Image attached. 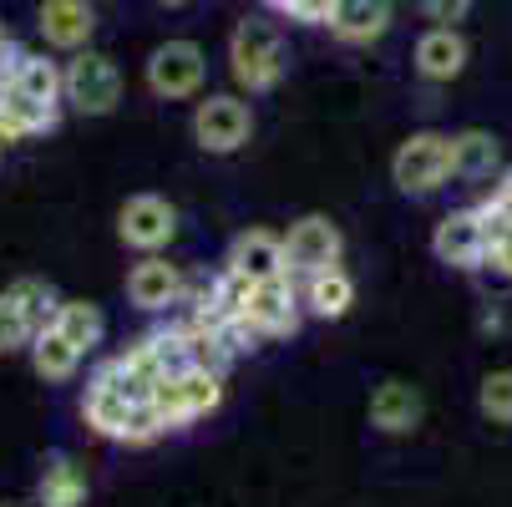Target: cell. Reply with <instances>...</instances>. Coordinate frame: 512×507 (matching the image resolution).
Instances as JSON below:
<instances>
[{
    "mask_svg": "<svg viewBox=\"0 0 512 507\" xmlns=\"http://www.w3.org/2000/svg\"><path fill=\"white\" fill-rule=\"evenodd\" d=\"M229 71L234 82L259 97V92H274L279 77H284V41H279V26L264 21V16H244L229 36Z\"/></svg>",
    "mask_w": 512,
    "mask_h": 507,
    "instance_id": "cell-1",
    "label": "cell"
},
{
    "mask_svg": "<svg viewBox=\"0 0 512 507\" xmlns=\"http://www.w3.org/2000/svg\"><path fill=\"white\" fill-rule=\"evenodd\" d=\"M183 295H188V279H183V269L168 264L163 254H142V259L132 264V274H127V300H132L137 310H148V315L173 310Z\"/></svg>",
    "mask_w": 512,
    "mask_h": 507,
    "instance_id": "cell-10",
    "label": "cell"
},
{
    "mask_svg": "<svg viewBox=\"0 0 512 507\" xmlns=\"http://www.w3.org/2000/svg\"><path fill=\"white\" fill-rule=\"evenodd\" d=\"M203 77H208V56H203V46L188 41V36L163 41V46L148 56V87H153V97H163V102L198 97Z\"/></svg>",
    "mask_w": 512,
    "mask_h": 507,
    "instance_id": "cell-5",
    "label": "cell"
},
{
    "mask_svg": "<svg viewBox=\"0 0 512 507\" xmlns=\"http://www.w3.org/2000/svg\"><path fill=\"white\" fill-rule=\"evenodd\" d=\"M452 168H457V178H467V183L492 178V173L502 168V142H497L492 132H482V127L457 132V137H452Z\"/></svg>",
    "mask_w": 512,
    "mask_h": 507,
    "instance_id": "cell-19",
    "label": "cell"
},
{
    "mask_svg": "<svg viewBox=\"0 0 512 507\" xmlns=\"http://www.w3.org/2000/svg\"><path fill=\"white\" fill-rule=\"evenodd\" d=\"M11 92H21V97H31V102H41V107H61V102H66V97H61V66L46 61L41 51H21L16 77H11Z\"/></svg>",
    "mask_w": 512,
    "mask_h": 507,
    "instance_id": "cell-21",
    "label": "cell"
},
{
    "mask_svg": "<svg viewBox=\"0 0 512 507\" xmlns=\"http://www.w3.org/2000/svg\"><path fill=\"white\" fill-rule=\"evenodd\" d=\"M340 249H345V239H340V229L325 219V213H305V219L289 224V234H284V264H289V274H300V279L340 264Z\"/></svg>",
    "mask_w": 512,
    "mask_h": 507,
    "instance_id": "cell-8",
    "label": "cell"
},
{
    "mask_svg": "<svg viewBox=\"0 0 512 507\" xmlns=\"http://www.w3.org/2000/svg\"><path fill=\"white\" fill-rule=\"evenodd\" d=\"M330 31L345 46H371L391 31V0H335Z\"/></svg>",
    "mask_w": 512,
    "mask_h": 507,
    "instance_id": "cell-17",
    "label": "cell"
},
{
    "mask_svg": "<svg viewBox=\"0 0 512 507\" xmlns=\"http://www.w3.org/2000/svg\"><path fill=\"white\" fill-rule=\"evenodd\" d=\"M254 137V112H249V102L244 97H203L198 107H193V142L203 153H213V158H229V153H239L244 142Z\"/></svg>",
    "mask_w": 512,
    "mask_h": 507,
    "instance_id": "cell-4",
    "label": "cell"
},
{
    "mask_svg": "<svg viewBox=\"0 0 512 507\" xmlns=\"http://www.w3.org/2000/svg\"><path fill=\"white\" fill-rule=\"evenodd\" d=\"M477 406H482L487 421L512 426V371H487L482 386H477Z\"/></svg>",
    "mask_w": 512,
    "mask_h": 507,
    "instance_id": "cell-25",
    "label": "cell"
},
{
    "mask_svg": "<svg viewBox=\"0 0 512 507\" xmlns=\"http://www.w3.org/2000/svg\"><path fill=\"white\" fill-rule=\"evenodd\" d=\"M426 416V401L411 381H381L376 396H371V421L386 431V437H406V431H416Z\"/></svg>",
    "mask_w": 512,
    "mask_h": 507,
    "instance_id": "cell-16",
    "label": "cell"
},
{
    "mask_svg": "<svg viewBox=\"0 0 512 507\" xmlns=\"http://www.w3.org/2000/svg\"><path fill=\"white\" fill-rule=\"evenodd\" d=\"M218 401H224V376H213V371H178L153 391V411L163 416L168 431L218 411Z\"/></svg>",
    "mask_w": 512,
    "mask_h": 507,
    "instance_id": "cell-6",
    "label": "cell"
},
{
    "mask_svg": "<svg viewBox=\"0 0 512 507\" xmlns=\"http://www.w3.org/2000/svg\"><path fill=\"white\" fill-rule=\"evenodd\" d=\"M391 178L411 198L442 193L457 178V168H452V132H411L396 148V158H391Z\"/></svg>",
    "mask_w": 512,
    "mask_h": 507,
    "instance_id": "cell-2",
    "label": "cell"
},
{
    "mask_svg": "<svg viewBox=\"0 0 512 507\" xmlns=\"http://www.w3.org/2000/svg\"><path fill=\"white\" fill-rule=\"evenodd\" d=\"M51 330H56V335H66V340L77 345L82 355H92V350L102 345L107 320H102V310H97V305H87V300H61V305H56Z\"/></svg>",
    "mask_w": 512,
    "mask_h": 507,
    "instance_id": "cell-23",
    "label": "cell"
},
{
    "mask_svg": "<svg viewBox=\"0 0 512 507\" xmlns=\"http://www.w3.org/2000/svg\"><path fill=\"white\" fill-rule=\"evenodd\" d=\"M416 71L426 82H457L467 71V36L457 26H431L416 41Z\"/></svg>",
    "mask_w": 512,
    "mask_h": 507,
    "instance_id": "cell-13",
    "label": "cell"
},
{
    "mask_svg": "<svg viewBox=\"0 0 512 507\" xmlns=\"http://www.w3.org/2000/svg\"><path fill=\"white\" fill-rule=\"evenodd\" d=\"M269 6L300 26H330V16H335V0H269Z\"/></svg>",
    "mask_w": 512,
    "mask_h": 507,
    "instance_id": "cell-27",
    "label": "cell"
},
{
    "mask_svg": "<svg viewBox=\"0 0 512 507\" xmlns=\"http://www.w3.org/2000/svg\"><path fill=\"white\" fill-rule=\"evenodd\" d=\"M6 295H11V305L26 315V325H31L36 335H41V330L56 320V305H61V300H56V289H51L46 279H36V274H21V279H11V284H6Z\"/></svg>",
    "mask_w": 512,
    "mask_h": 507,
    "instance_id": "cell-24",
    "label": "cell"
},
{
    "mask_svg": "<svg viewBox=\"0 0 512 507\" xmlns=\"http://www.w3.org/2000/svg\"><path fill=\"white\" fill-rule=\"evenodd\" d=\"M467 6H472V0H421L426 21H436V26H457V21H467Z\"/></svg>",
    "mask_w": 512,
    "mask_h": 507,
    "instance_id": "cell-28",
    "label": "cell"
},
{
    "mask_svg": "<svg viewBox=\"0 0 512 507\" xmlns=\"http://www.w3.org/2000/svg\"><path fill=\"white\" fill-rule=\"evenodd\" d=\"M300 300H305L310 315L340 320V315H350V305H355V279H350L340 264H330V269H320V274H305Z\"/></svg>",
    "mask_w": 512,
    "mask_h": 507,
    "instance_id": "cell-18",
    "label": "cell"
},
{
    "mask_svg": "<svg viewBox=\"0 0 512 507\" xmlns=\"http://www.w3.org/2000/svg\"><path fill=\"white\" fill-rule=\"evenodd\" d=\"M61 97L71 112H82V117H107L117 112L122 102V71L107 51H77L66 66H61Z\"/></svg>",
    "mask_w": 512,
    "mask_h": 507,
    "instance_id": "cell-3",
    "label": "cell"
},
{
    "mask_svg": "<svg viewBox=\"0 0 512 507\" xmlns=\"http://www.w3.org/2000/svg\"><path fill=\"white\" fill-rule=\"evenodd\" d=\"M117 234L127 249H142V254H158L173 244L178 234V208L158 193H132L117 213Z\"/></svg>",
    "mask_w": 512,
    "mask_h": 507,
    "instance_id": "cell-7",
    "label": "cell"
},
{
    "mask_svg": "<svg viewBox=\"0 0 512 507\" xmlns=\"http://www.w3.org/2000/svg\"><path fill=\"white\" fill-rule=\"evenodd\" d=\"M158 6H183V0H158Z\"/></svg>",
    "mask_w": 512,
    "mask_h": 507,
    "instance_id": "cell-29",
    "label": "cell"
},
{
    "mask_svg": "<svg viewBox=\"0 0 512 507\" xmlns=\"http://www.w3.org/2000/svg\"><path fill=\"white\" fill-rule=\"evenodd\" d=\"M229 269H239V274L254 279V284H264V279H284V274H289V264H284V239L269 234V229H249V234H239L234 249H229Z\"/></svg>",
    "mask_w": 512,
    "mask_h": 507,
    "instance_id": "cell-15",
    "label": "cell"
},
{
    "mask_svg": "<svg viewBox=\"0 0 512 507\" xmlns=\"http://www.w3.org/2000/svg\"><path fill=\"white\" fill-rule=\"evenodd\" d=\"M41 507H82L87 502V467L77 457H51L41 482H36Z\"/></svg>",
    "mask_w": 512,
    "mask_h": 507,
    "instance_id": "cell-20",
    "label": "cell"
},
{
    "mask_svg": "<svg viewBox=\"0 0 512 507\" xmlns=\"http://www.w3.org/2000/svg\"><path fill=\"white\" fill-rule=\"evenodd\" d=\"M36 26H41L46 46L77 56V51H87V41L97 31V11H92V0H41Z\"/></svg>",
    "mask_w": 512,
    "mask_h": 507,
    "instance_id": "cell-12",
    "label": "cell"
},
{
    "mask_svg": "<svg viewBox=\"0 0 512 507\" xmlns=\"http://www.w3.org/2000/svg\"><path fill=\"white\" fill-rule=\"evenodd\" d=\"M137 406H142V401L122 396L102 371L92 376V386H87V396H82V416H87V426L97 431V437H107V442H122V437H127V421H132Z\"/></svg>",
    "mask_w": 512,
    "mask_h": 507,
    "instance_id": "cell-14",
    "label": "cell"
},
{
    "mask_svg": "<svg viewBox=\"0 0 512 507\" xmlns=\"http://www.w3.org/2000/svg\"><path fill=\"white\" fill-rule=\"evenodd\" d=\"M36 330L26 325V315L11 305V295L0 289V355H11V350H31Z\"/></svg>",
    "mask_w": 512,
    "mask_h": 507,
    "instance_id": "cell-26",
    "label": "cell"
},
{
    "mask_svg": "<svg viewBox=\"0 0 512 507\" xmlns=\"http://www.w3.org/2000/svg\"><path fill=\"white\" fill-rule=\"evenodd\" d=\"M502 188H507V193H512V178H507V183H502Z\"/></svg>",
    "mask_w": 512,
    "mask_h": 507,
    "instance_id": "cell-30",
    "label": "cell"
},
{
    "mask_svg": "<svg viewBox=\"0 0 512 507\" xmlns=\"http://www.w3.org/2000/svg\"><path fill=\"white\" fill-rule=\"evenodd\" d=\"M300 315H305V300H300V289H295V274L254 284V295H249V305H244V325H249L259 340L289 335V330L300 325Z\"/></svg>",
    "mask_w": 512,
    "mask_h": 507,
    "instance_id": "cell-9",
    "label": "cell"
},
{
    "mask_svg": "<svg viewBox=\"0 0 512 507\" xmlns=\"http://www.w3.org/2000/svg\"><path fill=\"white\" fill-rule=\"evenodd\" d=\"M31 366H36L41 381H71V376L82 371V350L46 325V330L31 340Z\"/></svg>",
    "mask_w": 512,
    "mask_h": 507,
    "instance_id": "cell-22",
    "label": "cell"
},
{
    "mask_svg": "<svg viewBox=\"0 0 512 507\" xmlns=\"http://www.w3.org/2000/svg\"><path fill=\"white\" fill-rule=\"evenodd\" d=\"M431 254L452 264V269H477L487 254V224H482V208H457L447 213L431 234Z\"/></svg>",
    "mask_w": 512,
    "mask_h": 507,
    "instance_id": "cell-11",
    "label": "cell"
}]
</instances>
